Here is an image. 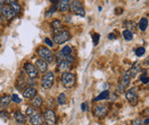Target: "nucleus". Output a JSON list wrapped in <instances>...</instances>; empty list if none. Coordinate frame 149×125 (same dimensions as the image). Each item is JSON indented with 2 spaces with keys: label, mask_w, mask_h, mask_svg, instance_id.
<instances>
[{
  "label": "nucleus",
  "mask_w": 149,
  "mask_h": 125,
  "mask_svg": "<svg viewBox=\"0 0 149 125\" xmlns=\"http://www.w3.org/2000/svg\"><path fill=\"white\" fill-rule=\"evenodd\" d=\"M62 84L66 89H71L75 84V76L71 72H64L61 76Z\"/></svg>",
  "instance_id": "1"
},
{
  "label": "nucleus",
  "mask_w": 149,
  "mask_h": 125,
  "mask_svg": "<svg viewBox=\"0 0 149 125\" xmlns=\"http://www.w3.org/2000/svg\"><path fill=\"white\" fill-rule=\"evenodd\" d=\"M38 54L43 60L48 63H51L53 61V58H54L52 52L46 47H40L38 50Z\"/></svg>",
  "instance_id": "2"
},
{
  "label": "nucleus",
  "mask_w": 149,
  "mask_h": 125,
  "mask_svg": "<svg viewBox=\"0 0 149 125\" xmlns=\"http://www.w3.org/2000/svg\"><path fill=\"white\" fill-rule=\"evenodd\" d=\"M70 8L71 12L74 13L77 16H81V17H85V10L83 8L82 4L78 1V0H73L70 5Z\"/></svg>",
  "instance_id": "3"
},
{
  "label": "nucleus",
  "mask_w": 149,
  "mask_h": 125,
  "mask_svg": "<svg viewBox=\"0 0 149 125\" xmlns=\"http://www.w3.org/2000/svg\"><path fill=\"white\" fill-rule=\"evenodd\" d=\"M53 82H54V75H53V73L51 71H49L43 76V78H42L41 86L43 87L45 90H49L52 87Z\"/></svg>",
  "instance_id": "4"
},
{
  "label": "nucleus",
  "mask_w": 149,
  "mask_h": 125,
  "mask_svg": "<svg viewBox=\"0 0 149 125\" xmlns=\"http://www.w3.org/2000/svg\"><path fill=\"white\" fill-rule=\"evenodd\" d=\"M71 39V34L66 30L58 32L54 36V42L56 44H62Z\"/></svg>",
  "instance_id": "5"
},
{
  "label": "nucleus",
  "mask_w": 149,
  "mask_h": 125,
  "mask_svg": "<svg viewBox=\"0 0 149 125\" xmlns=\"http://www.w3.org/2000/svg\"><path fill=\"white\" fill-rule=\"evenodd\" d=\"M131 74H130V71H126L123 78H122V80L121 82L119 83V86H118V90L120 92H125V89L127 88V86L130 84V79H131Z\"/></svg>",
  "instance_id": "6"
},
{
  "label": "nucleus",
  "mask_w": 149,
  "mask_h": 125,
  "mask_svg": "<svg viewBox=\"0 0 149 125\" xmlns=\"http://www.w3.org/2000/svg\"><path fill=\"white\" fill-rule=\"evenodd\" d=\"M24 69H25L27 74L29 75V77L30 79H35V78L38 77L39 70L36 68V66H34V65H32L31 63H26L24 65Z\"/></svg>",
  "instance_id": "7"
},
{
  "label": "nucleus",
  "mask_w": 149,
  "mask_h": 125,
  "mask_svg": "<svg viewBox=\"0 0 149 125\" xmlns=\"http://www.w3.org/2000/svg\"><path fill=\"white\" fill-rule=\"evenodd\" d=\"M44 120L47 125H56V114L52 110H47L44 112Z\"/></svg>",
  "instance_id": "8"
},
{
  "label": "nucleus",
  "mask_w": 149,
  "mask_h": 125,
  "mask_svg": "<svg viewBox=\"0 0 149 125\" xmlns=\"http://www.w3.org/2000/svg\"><path fill=\"white\" fill-rule=\"evenodd\" d=\"M125 97L126 99L128 100V101L133 105H135L137 101H138V96H137V92H136V89L135 88H132L129 90L126 91L125 93Z\"/></svg>",
  "instance_id": "9"
},
{
  "label": "nucleus",
  "mask_w": 149,
  "mask_h": 125,
  "mask_svg": "<svg viewBox=\"0 0 149 125\" xmlns=\"http://www.w3.org/2000/svg\"><path fill=\"white\" fill-rule=\"evenodd\" d=\"M108 111V107L104 104H100L97 105L94 108V114L97 117H104L106 115V113Z\"/></svg>",
  "instance_id": "10"
},
{
  "label": "nucleus",
  "mask_w": 149,
  "mask_h": 125,
  "mask_svg": "<svg viewBox=\"0 0 149 125\" xmlns=\"http://www.w3.org/2000/svg\"><path fill=\"white\" fill-rule=\"evenodd\" d=\"M29 122L31 125H43V118L39 113L37 112L29 117Z\"/></svg>",
  "instance_id": "11"
},
{
  "label": "nucleus",
  "mask_w": 149,
  "mask_h": 125,
  "mask_svg": "<svg viewBox=\"0 0 149 125\" xmlns=\"http://www.w3.org/2000/svg\"><path fill=\"white\" fill-rule=\"evenodd\" d=\"M36 68L38 69V70L41 73H45L48 70V62H46L43 59H39L36 61Z\"/></svg>",
  "instance_id": "12"
},
{
  "label": "nucleus",
  "mask_w": 149,
  "mask_h": 125,
  "mask_svg": "<svg viewBox=\"0 0 149 125\" xmlns=\"http://www.w3.org/2000/svg\"><path fill=\"white\" fill-rule=\"evenodd\" d=\"M2 14L4 15V17L7 19H11L15 17V12L11 9L10 7H3L2 8Z\"/></svg>",
  "instance_id": "13"
},
{
  "label": "nucleus",
  "mask_w": 149,
  "mask_h": 125,
  "mask_svg": "<svg viewBox=\"0 0 149 125\" xmlns=\"http://www.w3.org/2000/svg\"><path fill=\"white\" fill-rule=\"evenodd\" d=\"M36 95H37V90L34 87H29V88L25 90V91L23 92V96L26 99H31V98Z\"/></svg>",
  "instance_id": "14"
},
{
  "label": "nucleus",
  "mask_w": 149,
  "mask_h": 125,
  "mask_svg": "<svg viewBox=\"0 0 149 125\" xmlns=\"http://www.w3.org/2000/svg\"><path fill=\"white\" fill-rule=\"evenodd\" d=\"M11 101H12V97H10L8 95H5V96L1 97L0 98V108H2V109L7 108L9 105V103Z\"/></svg>",
  "instance_id": "15"
},
{
  "label": "nucleus",
  "mask_w": 149,
  "mask_h": 125,
  "mask_svg": "<svg viewBox=\"0 0 149 125\" xmlns=\"http://www.w3.org/2000/svg\"><path fill=\"white\" fill-rule=\"evenodd\" d=\"M140 69H141L140 64L138 63V62H135L134 65H133V67L131 68V69L129 70L130 74H131V77L132 78H135L136 75L140 72Z\"/></svg>",
  "instance_id": "16"
},
{
  "label": "nucleus",
  "mask_w": 149,
  "mask_h": 125,
  "mask_svg": "<svg viewBox=\"0 0 149 125\" xmlns=\"http://www.w3.org/2000/svg\"><path fill=\"white\" fill-rule=\"evenodd\" d=\"M69 8H70V0H61L59 4V9L61 12H66Z\"/></svg>",
  "instance_id": "17"
},
{
  "label": "nucleus",
  "mask_w": 149,
  "mask_h": 125,
  "mask_svg": "<svg viewBox=\"0 0 149 125\" xmlns=\"http://www.w3.org/2000/svg\"><path fill=\"white\" fill-rule=\"evenodd\" d=\"M14 118L15 120L17 121L18 123H25L26 121H27V119L25 117V115H23L22 113H21L20 111H16L14 113Z\"/></svg>",
  "instance_id": "18"
},
{
  "label": "nucleus",
  "mask_w": 149,
  "mask_h": 125,
  "mask_svg": "<svg viewBox=\"0 0 149 125\" xmlns=\"http://www.w3.org/2000/svg\"><path fill=\"white\" fill-rule=\"evenodd\" d=\"M42 98L39 96V95H36V97L34 98V99L32 100V105L34 106V107H36V108H39V107H40L41 105H42Z\"/></svg>",
  "instance_id": "19"
},
{
  "label": "nucleus",
  "mask_w": 149,
  "mask_h": 125,
  "mask_svg": "<svg viewBox=\"0 0 149 125\" xmlns=\"http://www.w3.org/2000/svg\"><path fill=\"white\" fill-rule=\"evenodd\" d=\"M51 26H52L53 29H54L55 33H58V32H60V30H61V22L60 20L56 19V20H54V21H52Z\"/></svg>",
  "instance_id": "20"
},
{
  "label": "nucleus",
  "mask_w": 149,
  "mask_h": 125,
  "mask_svg": "<svg viewBox=\"0 0 149 125\" xmlns=\"http://www.w3.org/2000/svg\"><path fill=\"white\" fill-rule=\"evenodd\" d=\"M148 26V20L146 18H141V20L139 21V29L142 31H145Z\"/></svg>",
  "instance_id": "21"
},
{
  "label": "nucleus",
  "mask_w": 149,
  "mask_h": 125,
  "mask_svg": "<svg viewBox=\"0 0 149 125\" xmlns=\"http://www.w3.org/2000/svg\"><path fill=\"white\" fill-rule=\"evenodd\" d=\"M110 96V93H109V91L108 90H104L103 91L102 93H101L98 97H96L94 99L95 101H102V100H105V99H107V98Z\"/></svg>",
  "instance_id": "22"
},
{
  "label": "nucleus",
  "mask_w": 149,
  "mask_h": 125,
  "mask_svg": "<svg viewBox=\"0 0 149 125\" xmlns=\"http://www.w3.org/2000/svg\"><path fill=\"white\" fill-rule=\"evenodd\" d=\"M70 65H71V63L68 62L65 59V60H63L62 62H61L60 64H59V69H60L61 71H64V70H66L69 68Z\"/></svg>",
  "instance_id": "23"
},
{
  "label": "nucleus",
  "mask_w": 149,
  "mask_h": 125,
  "mask_svg": "<svg viewBox=\"0 0 149 125\" xmlns=\"http://www.w3.org/2000/svg\"><path fill=\"white\" fill-rule=\"evenodd\" d=\"M123 37H124V39L127 41H130L133 39V32H131L130 30H125L123 32Z\"/></svg>",
  "instance_id": "24"
},
{
  "label": "nucleus",
  "mask_w": 149,
  "mask_h": 125,
  "mask_svg": "<svg viewBox=\"0 0 149 125\" xmlns=\"http://www.w3.org/2000/svg\"><path fill=\"white\" fill-rule=\"evenodd\" d=\"M65 59H66V57H65L64 55H63L61 51H60V52L57 53V55H56V61H57L58 64H60V63L62 62L63 60H65Z\"/></svg>",
  "instance_id": "25"
},
{
  "label": "nucleus",
  "mask_w": 149,
  "mask_h": 125,
  "mask_svg": "<svg viewBox=\"0 0 149 125\" xmlns=\"http://www.w3.org/2000/svg\"><path fill=\"white\" fill-rule=\"evenodd\" d=\"M10 7H11V9L13 10V11L16 13V14H18L21 11V7L19 6V5L18 3H13L10 5Z\"/></svg>",
  "instance_id": "26"
},
{
  "label": "nucleus",
  "mask_w": 149,
  "mask_h": 125,
  "mask_svg": "<svg viewBox=\"0 0 149 125\" xmlns=\"http://www.w3.org/2000/svg\"><path fill=\"white\" fill-rule=\"evenodd\" d=\"M61 52L62 54L64 55L65 57H68V56H71V48L69 47V46H65L64 48L61 50Z\"/></svg>",
  "instance_id": "27"
},
{
  "label": "nucleus",
  "mask_w": 149,
  "mask_h": 125,
  "mask_svg": "<svg viewBox=\"0 0 149 125\" xmlns=\"http://www.w3.org/2000/svg\"><path fill=\"white\" fill-rule=\"evenodd\" d=\"M58 102H59V104H60V105L64 104V103L66 102V95H65V93H61L60 95H59Z\"/></svg>",
  "instance_id": "28"
},
{
  "label": "nucleus",
  "mask_w": 149,
  "mask_h": 125,
  "mask_svg": "<svg viewBox=\"0 0 149 125\" xmlns=\"http://www.w3.org/2000/svg\"><path fill=\"white\" fill-rule=\"evenodd\" d=\"M35 113H37V111H36L35 109L32 108V107H29V108L26 110V114H27V116H29V117L34 115Z\"/></svg>",
  "instance_id": "29"
},
{
  "label": "nucleus",
  "mask_w": 149,
  "mask_h": 125,
  "mask_svg": "<svg viewBox=\"0 0 149 125\" xmlns=\"http://www.w3.org/2000/svg\"><path fill=\"white\" fill-rule=\"evenodd\" d=\"M92 39H93V44L94 46H97L98 45V42L100 40V35L98 33H93V37H92Z\"/></svg>",
  "instance_id": "30"
},
{
  "label": "nucleus",
  "mask_w": 149,
  "mask_h": 125,
  "mask_svg": "<svg viewBox=\"0 0 149 125\" xmlns=\"http://www.w3.org/2000/svg\"><path fill=\"white\" fill-rule=\"evenodd\" d=\"M127 29H128V30H130L131 32L135 31L136 25H135V23L134 22V21H130V22H128V24H127Z\"/></svg>",
  "instance_id": "31"
},
{
  "label": "nucleus",
  "mask_w": 149,
  "mask_h": 125,
  "mask_svg": "<svg viewBox=\"0 0 149 125\" xmlns=\"http://www.w3.org/2000/svg\"><path fill=\"white\" fill-rule=\"evenodd\" d=\"M145 52H146V50L144 48H138L137 50H135V54H136V56L137 57H142L144 54H145Z\"/></svg>",
  "instance_id": "32"
},
{
  "label": "nucleus",
  "mask_w": 149,
  "mask_h": 125,
  "mask_svg": "<svg viewBox=\"0 0 149 125\" xmlns=\"http://www.w3.org/2000/svg\"><path fill=\"white\" fill-rule=\"evenodd\" d=\"M140 79H141V81H142L144 84H146V83L149 82V77H146V74L142 75L141 77H140Z\"/></svg>",
  "instance_id": "33"
},
{
  "label": "nucleus",
  "mask_w": 149,
  "mask_h": 125,
  "mask_svg": "<svg viewBox=\"0 0 149 125\" xmlns=\"http://www.w3.org/2000/svg\"><path fill=\"white\" fill-rule=\"evenodd\" d=\"M12 101H14L16 103H20L21 102V99L17 94H13L12 95Z\"/></svg>",
  "instance_id": "34"
},
{
  "label": "nucleus",
  "mask_w": 149,
  "mask_h": 125,
  "mask_svg": "<svg viewBox=\"0 0 149 125\" xmlns=\"http://www.w3.org/2000/svg\"><path fill=\"white\" fill-rule=\"evenodd\" d=\"M45 43L46 44L49 46V47H50V48H52L53 47V43H52V41L50 39H48V37H46L45 39Z\"/></svg>",
  "instance_id": "35"
},
{
  "label": "nucleus",
  "mask_w": 149,
  "mask_h": 125,
  "mask_svg": "<svg viewBox=\"0 0 149 125\" xmlns=\"http://www.w3.org/2000/svg\"><path fill=\"white\" fill-rule=\"evenodd\" d=\"M134 125H142V120L141 119H136L134 121Z\"/></svg>",
  "instance_id": "36"
},
{
  "label": "nucleus",
  "mask_w": 149,
  "mask_h": 125,
  "mask_svg": "<svg viewBox=\"0 0 149 125\" xmlns=\"http://www.w3.org/2000/svg\"><path fill=\"white\" fill-rule=\"evenodd\" d=\"M0 117L7 118V117H8V114L6 111H0Z\"/></svg>",
  "instance_id": "37"
},
{
  "label": "nucleus",
  "mask_w": 149,
  "mask_h": 125,
  "mask_svg": "<svg viewBox=\"0 0 149 125\" xmlns=\"http://www.w3.org/2000/svg\"><path fill=\"white\" fill-rule=\"evenodd\" d=\"M82 111H88V105H87L86 102H85V103H82Z\"/></svg>",
  "instance_id": "38"
},
{
  "label": "nucleus",
  "mask_w": 149,
  "mask_h": 125,
  "mask_svg": "<svg viewBox=\"0 0 149 125\" xmlns=\"http://www.w3.org/2000/svg\"><path fill=\"white\" fill-rule=\"evenodd\" d=\"M115 13H116L117 15H120L121 13H123V9L120 8V7H117V8L115 9Z\"/></svg>",
  "instance_id": "39"
},
{
  "label": "nucleus",
  "mask_w": 149,
  "mask_h": 125,
  "mask_svg": "<svg viewBox=\"0 0 149 125\" xmlns=\"http://www.w3.org/2000/svg\"><path fill=\"white\" fill-rule=\"evenodd\" d=\"M108 37H109V39H115V35L113 34V33H111V34H109Z\"/></svg>",
  "instance_id": "40"
},
{
  "label": "nucleus",
  "mask_w": 149,
  "mask_h": 125,
  "mask_svg": "<svg viewBox=\"0 0 149 125\" xmlns=\"http://www.w3.org/2000/svg\"><path fill=\"white\" fill-rule=\"evenodd\" d=\"M7 3H8L9 5H11L13 3H17V0H7Z\"/></svg>",
  "instance_id": "41"
},
{
  "label": "nucleus",
  "mask_w": 149,
  "mask_h": 125,
  "mask_svg": "<svg viewBox=\"0 0 149 125\" xmlns=\"http://www.w3.org/2000/svg\"><path fill=\"white\" fill-rule=\"evenodd\" d=\"M54 11H55V8H52V9H50V11L47 13V16H50V14H52V13L54 12Z\"/></svg>",
  "instance_id": "42"
},
{
  "label": "nucleus",
  "mask_w": 149,
  "mask_h": 125,
  "mask_svg": "<svg viewBox=\"0 0 149 125\" xmlns=\"http://www.w3.org/2000/svg\"><path fill=\"white\" fill-rule=\"evenodd\" d=\"M145 64L146 65V66H149V56L146 58V60H145Z\"/></svg>",
  "instance_id": "43"
},
{
  "label": "nucleus",
  "mask_w": 149,
  "mask_h": 125,
  "mask_svg": "<svg viewBox=\"0 0 149 125\" xmlns=\"http://www.w3.org/2000/svg\"><path fill=\"white\" fill-rule=\"evenodd\" d=\"M5 2H7V0H0V6L3 7V5L5 4Z\"/></svg>",
  "instance_id": "44"
},
{
  "label": "nucleus",
  "mask_w": 149,
  "mask_h": 125,
  "mask_svg": "<svg viewBox=\"0 0 149 125\" xmlns=\"http://www.w3.org/2000/svg\"><path fill=\"white\" fill-rule=\"evenodd\" d=\"M145 123H146V124H148V123H149V118H147V119L146 120V121H145Z\"/></svg>",
  "instance_id": "45"
},
{
  "label": "nucleus",
  "mask_w": 149,
  "mask_h": 125,
  "mask_svg": "<svg viewBox=\"0 0 149 125\" xmlns=\"http://www.w3.org/2000/svg\"><path fill=\"white\" fill-rule=\"evenodd\" d=\"M98 10H99V11H101V10H102V7H99V8H98Z\"/></svg>",
  "instance_id": "46"
},
{
  "label": "nucleus",
  "mask_w": 149,
  "mask_h": 125,
  "mask_svg": "<svg viewBox=\"0 0 149 125\" xmlns=\"http://www.w3.org/2000/svg\"><path fill=\"white\" fill-rule=\"evenodd\" d=\"M52 1H53V2H55V1H58V0H52Z\"/></svg>",
  "instance_id": "47"
}]
</instances>
